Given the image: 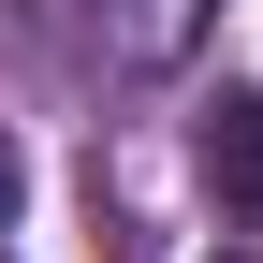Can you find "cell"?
<instances>
[{
	"label": "cell",
	"instance_id": "6da1fadb",
	"mask_svg": "<svg viewBox=\"0 0 263 263\" xmlns=\"http://www.w3.org/2000/svg\"><path fill=\"white\" fill-rule=\"evenodd\" d=\"M205 190L234 219H263V88H234V103L205 117Z\"/></svg>",
	"mask_w": 263,
	"mask_h": 263
},
{
	"label": "cell",
	"instance_id": "7a4b0ae2",
	"mask_svg": "<svg viewBox=\"0 0 263 263\" xmlns=\"http://www.w3.org/2000/svg\"><path fill=\"white\" fill-rule=\"evenodd\" d=\"M190 29H205V0H132V15H117V59H132V73H161Z\"/></svg>",
	"mask_w": 263,
	"mask_h": 263
}]
</instances>
